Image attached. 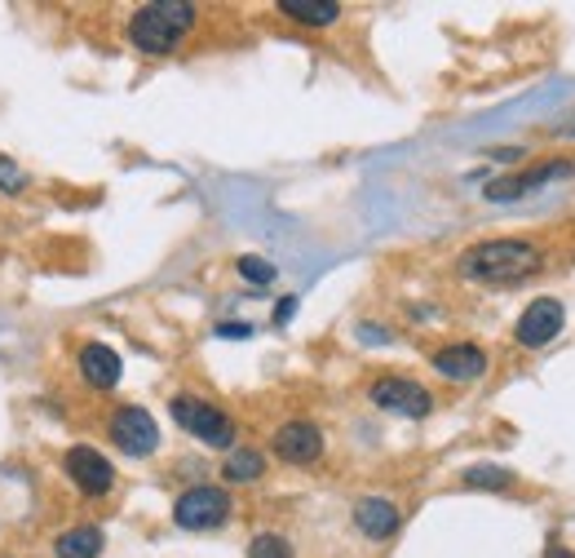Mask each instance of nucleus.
I'll list each match as a JSON object with an SVG mask.
<instances>
[{
  "instance_id": "obj_1",
  "label": "nucleus",
  "mask_w": 575,
  "mask_h": 558,
  "mask_svg": "<svg viewBox=\"0 0 575 558\" xmlns=\"http://www.w3.org/2000/svg\"><path fill=\"white\" fill-rule=\"evenodd\" d=\"M199 23V10L191 5V0H151V5H138L134 19H129V45L138 54H173L191 27Z\"/></svg>"
},
{
  "instance_id": "obj_2",
  "label": "nucleus",
  "mask_w": 575,
  "mask_h": 558,
  "mask_svg": "<svg viewBox=\"0 0 575 558\" xmlns=\"http://www.w3.org/2000/svg\"><path fill=\"white\" fill-rule=\"evenodd\" d=\"M456 271L483 284H514L531 271H540V249L527 240H483L456 258Z\"/></svg>"
},
{
  "instance_id": "obj_3",
  "label": "nucleus",
  "mask_w": 575,
  "mask_h": 558,
  "mask_svg": "<svg viewBox=\"0 0 575 558\" xmlns=\"http://www.w3.org/2000/svg\"><path fill=\"white\" fill-rule=\"evenodd\" d=\"M169 408H173V421L182 430H191L199 443H208V448H235V421H230L221 408H212L195 395H177Z\"/></svg>"
},
{
  "instance_id": "obj_4",
  "label": "nucleus",
  "mask_w": 575,
  "mask_h": 558,
  "mask_svg": "<svg viewBox=\"0 0 575 558\" xmlns=\"http://www.w3.org/2000/svg\"><path fill=\"white\" fill-rule=\"evenodd\" d=\"M106 434H111L115 448L129 453V457H151V453L160 448V425H156V417H151L147 408H138V403L115 408V412L106 417Z\"/></svg>"
},
{
  "instance_id": "obj_5",
  "label": "nucleus",
  "mask_w": 575,
  "mask_h": 558,
  "mask_svg": "<svg viewBox=\"0 0 575 558\" xmlns=\"http://www.w3.org/2000/svg\"><path fill=\"white\" fill-rule=\"evenodd\" d=\"M230 492L226 488H212V483H199L191 492H182L173 501V523L186 527V532H208V527H221L230 519Z\"/></svg>"
},
{
  "instance_id": "obj_6",
  "label": "nucleus",
  "mask_w": 575,
  "mask_h": 558,
  "mask_svg": "<svg viewBox=\"0 0 575 558\" xmlns=\"http://www.w3.org/2000/svg\"><path fill=\"white\" fill-rule=\"evenodd\" d=\"M562 323H566L562 301H557V297H536V301L518 315V323H514V342L527 346V351H540V346H549V342L557 338Z\"/></svg>"
},
{
  "instance_id": "obj_7",
  "label": "nucleus",
  "mask_w": 575,
  "mask_h": 558,
  "mask_svg": "<svg viewBox=\"0 0 575 558\" xmlns=\"http://www.w3.org/2000/svg\"><path fill=\"white\" fill-rule=\"evenodd\" d=\"M368 399L381 412H399V417H429L434 412V395L412 377H381V382H372Z\"/></svg>"
},
{
  "instance_id": "obj_8",
  "label": "nucleus",
  "mask_w": 575,
  "mask_h": 558,
  "mask_svg": "<svg viewBox=\"0 0 575 558\" xmlns=\"http://www.w3.org/2000/svg\"><path fill=\"white\" fill-rule=\"evenodd\" d=\"M62 470L84 497H106L115 488V466L97 448H89V443H76V448L62 457Z\"/></svg>"
},
{
  "instance_id": "obj_9",
  "label": "nucleus",
  "mask_w": 575,
  "mask_h": 558,
  "mask_svg": "<svg viewBox=\"0 0 575 558\" xmlns=\"http://www.w3.org/2000/svg\"><path fill=\"white\" fill-rule=\"evenodd\" d=\"M271 448H275V457L288 462V466H310V462H319V453H323V434H319V425H310V421H284V425L275 430V439H271Z\"/></svg>"
},
{
  "instance_id": "obj_10",
  "label": "nucleus",
  "mask_w": 575,
  "mask_h": 558,
  "mask_svg": "<svg viewBox=\"0 0 575 558\" xmlns=\"http://www.w3.org/2000/svg\"><path fill=\"white\" fill-rule=\"evenodd\" d=\"M434 373L447 377V382H474L487 373V351L474 346V342H456V346H442L434 355Z\"/></svg>"
},
{
  "instance_id": "obj_11",
  "label": "nucleus",
  "mask_w": 575,
  "mask_h": 558,
  "mask_svg": "<svg viewBox=\"0 0 575 558\" xmlns=\"http://www.w3.org/2000/svg\"><path fill=\"white\" fill-rule=\"evenodd\" d=\"M399 505L394 501H386V497H364L359 505H355V527L368 536V540H390L394 532H399Z\"/></svg>"
},
{
  "instance_id": "obj_12",
  "label": "nucleus",
  "mask_w": 575,
  "mask_h": 558,
  "mask_svg": "<svg viewBox=\"0 0 575 558\" xmlns=\"http://www.w3.org/2000/svg\"><path fill=\"white\" fill-rule=\"evenodd\" d=\"M120 373H125V364H120V355H115L111 346H102V342L80 346V377L89 386L111 390V386H120Z\"/></svg>"
},
{
  "instance_id": "obj_13",
  "label": "nucleus",
  "mask_w": 575,
  "mask_h": 558,
  "mask_svg": "<svg viewBox=\"0 0 575 558\" xmlns=\"http://www.w3.org/2000/svg\"><path fill=\"white\" fill-rule=\"evenodd\" d=\"M284 19H292L297 27H332L341 19L336 0H279L275 5Z\"/></svg>"
},
{
  "instance_id": "obj_14",
  "label": "nucleus",
  "mask_w": 575,
  "mask_h": 558,
  "mask_svg": "<svg viewBox=\"0 0 575 558\" xmlns=\"http://www.w3.org/2000/svg\"><path fill=\"white\" fill-rule=\"evenodd\" d=\"M557 173H566V164L549 160V164H540V169H531V173L501 178V182H492V186H487V200H514V195H527V191L544 186V182H549V178H557Z\"/></svg>"
},
{
  "instance_id": "obj_15",
  "label": "nucleus",
  "mask_w": 575,
  "mask_h": 558,
  "mask_svg": "<svg viewBox=\"0 0 575 558\" xmlns=\"http://www.w3.org/2000/svg\"><path fill=\"white\" fill-rule=\"evenodd\" d=\"M54 554L58 558H97L102 554V532L97 527H71L54 540Z\"/></svg>"
},
{
  "instance_id": "obj_16",
  "label": "nucleus",
  "mask_w": 575,
  "mask_h": 558,
  "mask_svg": "<svg viewBox=\"0 0 575 558\" xmlns=\"http://www.w3.org/2000/svg\"><path fill=\"white\" fill-rule=\"evenodd\" d=\"M226 483H253V479H262L266 475V457L257 453V448H240V453H230L226 457Z\"/></svg>"
},
{
  "instance_id": "obj_17",
  "label": "nucleus",
  "mask_w": 575,
  "mask_h": 558,
  "mask_svg": "<svg viewBox=\"0 0 575 558\" xmlns=\"http://www.w3.org/2000/svg\"><path fill=\"white\" fill-rule=\"evenodd\" d=\"M249 558H292V545L284 536H275V532H262V536H253Z\"/></svg>"
},
{
  "instance_id": "obj_18",
  "label": "nucleus",
  "mask_w": 575,
  "mask_h": 558,
  "mask_svg": "<svg viewBox=\"0 0 575 558\" xmlns=\"http://www.w3.org/2000/svg\"><path fill=\"white\" fill-rule=\"evenodd\" d=\"M235 266H240V275H244L249 284H271V280H275V262H266V258H253V253H249V258H240Z\"/></svg>"
},
{
  "instance_id": "obj_19",
  "label": "nucleus",
  "mask_w": 575,
  "mask_h": 558,
  "mask_svg": "<svg viewBox=\"0 0 575 558\" xmlns=\"http://www.w3.org/2000/svg\"><path fill=\"white\" fill-rule=\"evenodd\" d=\"M470 488H509V470H496V466H479L465 475Z\"/></svg>"
},
{
  "instance_id": "obj_20",
  "label": "nucleus",
  "mask_w": 575,
  "mask_h": 558,
  "mask_svg": "<svg viewBox=\"0 0 575 558\" xmlns=\"http://www.w3.org/2000/svg\"><path fill=\"white\" fill-rule=\"evenodd\" d=\"M0 186H5V191H23V186H27L23 169H19V164H10L5 156H0Z\"/></svg>"
},
{
  "instance_id": "obj_21",
  "label": "nucleus",
  "mask_w": 575,
  "mask_h": 558,
  "mask_svg": "<svg viewBox=\"0 0 575 558\" xmlns=\"http://www.w3.org/2000/svg\"><path fill=\"white\" fill-rule=\"evenodd\" d=\"M217 332H221V338H235V342H244V338H249L253 328H249V323H221Z\"/></svg>"
},
{
  "instance_id": "obj_22",
  "label": "nucleus",
  "mask_w": 575,
  "mask_h": 558,
  "mask_svg": "<svg viewBox=\"0 0 575 558\" xmlns=\"http://www.w3.org/2000/svg\"><path fill=\"white\" fill-rule=\"evenodd\" d=\"M292 310H297V297H284V301H279V310H275V323H288V319H292Z\"/></svg>"
},
{
  "instance_id": "obj_23",
  "label": "nucleus",
  "mask_w": 575,
  "mask_h": 558,
  "mask_svg": "<svg viewBox=\"0 0 575 558\" xmlns=\"http://www.w3.org/2000/svg\"><path fill=\"white\" fill-rule=\"evenodd\" d=\"M544 558H575V554H571V549H566V545H557V540H553V545H549V554H544Z\"/></svg>"
},
{
  "instance_id": "obj_24",
  "label": "nucleus",
  "mask_w": 575,
  "mask_h": 558,
  "mask_svg": "<svg viewBox=\"0 0 575 558\" xmlns=\"http://www.w3.org/2000/svg\"><path fill=\"white\" fill-rule=\"evenodd\" d=\"M566 134H575V116H571V125H566Z\"/></svg>"
}]
</instances>
